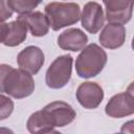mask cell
I'll use <instances>...</instances> for the list:
<instances>
[{"instance_id": "19", "label": "cell", "mask_w": 134, "mask_h": 134, "mask_svg": "<svg viewBox=\"0 0 134 134\" xmlns=\"http://www.w3.org/2000/svg\"><path fill=\"white\" fill-rule=\"evenodd\" d=\"M6 30H7V23L0 21V43L3 42L5 35H6Z\"/></svg>"}, {"instance_id": "5", "label": "cell", "mask_w": 134, "mask_h": 134, "mask_svg": "<svg viewBox=\"0 0 134 134\" xmlns=\"http://www.w3.org/2000/svg\"><path fill=\"white\" fill-rule=\"evenodd\" d=\"M72 63L73 59L69 54L58 57L46 71V85L51 89L63 88L71 77Z\"/></svg>"}, {"instance_id": "1", "label": "cell", "mask_w": 134, "mask_h": 134, "mask_svg": "<svg viewBox=\"0 0 134 134\" xmlns=\"http://www.w3.org/2000/svg\"><path fill=\"white\" fill-rule=\"evenodd\" d=\"M75 116L76 113L69 104L55 100L46 105L42 110L32 113L26 127L30 133H57L54 128L69 125Z\"/></svg>"}, {"instance_id": "13", "label": "cell", "mask_w": 134, "mask_h": 134, "mask_svg": "<svg viewBox=\"0 0 134 134\" xmlns=\"http://www.w3.org/2000/svg\"><path fill=\"white\" fill-rule=\"evenodd\" d=\"M18 19L22 20L26 24L27 28L35 37H43L49 30L48 20L46 16L41 12H30L26 14H21Z\"/></svg>"}, {"instance_id": "18", "label": "cell", "mask_w": 134, "mask_h": 134, "mask_svg": "<svg viewBox=\"0 0 134 134\" xmlns=\"http://www.w3.org/2000/svg\"><path fill=\"white\" fill-rule=\"evenodd\" d=\"M12 66L9 65H6V64H0V93L1 92H4V89H3V82H4V79L5 76L7 75V73L12 70Z\"/></svg>"}, {"instance_id": "11", "label": "cell", "mask_w": 134, "mask_h": 134, "mask_svg": "<svg viewBox=\"0 0 134 134\" xmlns=\"http://www.w3.org/2000/svg\"><path fill=\"white\" fill-rule=\"evenodd\" d=\"M126 40V28L122 24L109 23L105 25L99 35L100 44L108 49H116L124 45Z\"/></svg>"}, {"instance_id": "6", "label": "cell", "mask_w": 134, "mask_h": 134, "mask_svg": "<svg viewBox=\"0 0 134 134\" xmlns=\"http://www.w3.org/2000/svg\"><path fill=\"white\" fill-rule=\"evenodd\" d=\"M105 112L108 116L113 118H121L134 113V97L131 90L115 94L106 105Z\"/></svg>"}, {"instance_id": "3", "label": "cell", "mask_w": 134, "mask_h": 134, "mask_svg": "<svg viewBox=\"0 0 134 134\" xmlns=\"http://www.w3.org/2000/svg\"><path fill=\"white\" fill-rule=\"evenodd\" d=\"M45 16L53 30L75 24L81 18V7L74 2H50L45 6Z\"/></svg>"}, {"instance_id": "16", "label": "cell", "mask_w": 134, "mask_h": 134, "mask_svg": "<svg viewBox=\"0 0 134 134\" xmlns=\"http://www.w3.org/2000/svg\"><path fill=\"white\" fill-rule=\"evenodd\" d=\"M14 111V102L2 94H0V120L6 119Z\"/></svg>"}, {"instance_id": "7", "label": "cell", "mask_w": 134, "mask_h": 134, "mask_svg": "<svg viewBox=\"0 0 134 134\" xmlns=\"http://www.w3.org/2000/svg\"><path fill=\"white\" fill-rule=\"evenodd\" d=\"M106 7V19L109 23L126 24L131 20L133 0H103Z\"/></svg>"}, {"instance_id": "10", "label": "cell", "mask_w": 134, "mask_h": 134, "mask_svg": "<svg viewBox=\"0 0 134 134\" xmlns=\"http://www.w3.org/2000/svg\"><path fill=\"white\" fill-rule=\"evenodd\" d=\"M17 62L21 69L36 74L44 64V53L37 46H27L19 52Z\"/></svg>"}, {"instance_id": "9", "label": "cell", "mask_w": 134, "mask_h": 134, "mask_svg": "<svg viewBox=\"0 0 134 134\" xmlns=\"http://www.w3.org/2000/svg\"><path fill=\"white\" fill-rule=\"evenodd\" d=\"M76 98L84 108L95 109L104 99V91L98 84L85 82L79 86L76 90Z\"/></svg>"}, {"instance_id": "15", "label": "cell", "mask_w": 134, "mask_h": 134, "mask_svg": "<svg viewBox=\"0 0 134 134\" xmlns=\"http://www.w3.org/2000/svg\"><path fill=\"white\" fill-rule=\"evenodd\" d=\"M7 6L18 14H26L30 13L34 8H36L43 0H5Z\"/></svg>"}, {"instance_id": "12", "label": "cell", "mask_w": 134, "mask_h": 134, "mask_svg": "<svg viewBox=\"0 0 134 134\" xmlns=\"http://www.w3.org/2000/svg\"><path fill=\"white\" fill-rule=\"evenodd\" d=\"M88 42L84 31L79 28H69L63 31L58 38V45L64 50L79 51L82 50Z\"/></svg>"}, {"instance_id": "2", "label": "cell", "mask_w": 134, "mask_h": 134, "mask_svg": "<svg viewBox=\"0 0 134 134\" xmlns=\"http://www.w3.org/2000/svg\"><path fill=\"white\" fill-rule=\"evenodd\" d=\"M106 51L97 44H89L82 49L75 61V70L80 77L90 79L100 73L107 63Z\"/></svg>"}, {"instance_id": "17", "label": "cell", "mask_w": 134, "mask_h": 134, "mask_svg": "<svg viewBox=\"0 0 134 134\" xmlns=\"http://www.w3.org/2000/svg\"><path fill=\"white\" fill-rule=\"evenodd\" d=\"M13 16V10L7 6L5 0H0V21H5Z\"/></svg>"}, {"instance_id": "14", "label": "cell", "mask_w": 134, "mask_h": 134, "mask_svg": "<svg viewBox=\"0 0 134 134\" xmlns=\"http://www.w3.org/2000/svg\"><path fill=\"white\" fill-rule=\"evenodd\" d=\"M27 36V26L26 24L17 19L10 23H7V30L5 38L3 40V44L8 47H15L23 43Z\"/></svg>"}, {"instance_id": "4", "label": "cell", "mask_w": 134, "mask_h": 134, "mask_svg": "<svg viewBox=\"0 0 134 134\" xmlns=\"http://www.w3.org/2000/svg\"><path fill=\"white\" fill-rule=\"evenodd\" d=\"M4 93L14 98H24L29 96L35 90V81L31 74L23 69H15L7 73L3 82Z\"/></svg>"}, {"instance_id": "8", "label": "cell", "mask_w": 134, "mask_h": 134, "mask_svg": "<svg viewBox=\"0 0 134 134\" xmlns=\"http://www.w3.org/2000/svg\"><path fill=\"white\" fill-rule=\"evenodd\" d=\"M80 19L82 21V26L89 34L94 35L104 26L105 16L103 7L97 2H87L84 5Z\"/></svg>"}]
</instances>
